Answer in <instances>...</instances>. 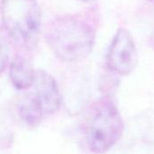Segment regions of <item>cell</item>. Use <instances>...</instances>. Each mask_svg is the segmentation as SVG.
<instances>
[{
  "label": "cell",
  "mask_w": 154,
  "mask_h": 154,
  "mask_svg": "<svg viewBox=\"0 0 154 154\" xmlns=\"http://www.w3.org/2000/svg\"><path fill=\"white\" fill-rule=\"evenodd\" d=\"M95 30L85 19L63 15L51 20L45 27L46 43L55 56L64 62L86 59L95 44Z\"/></svg>",
  "instance_id": "6da1fadb"
},
{
  "label": "cell",
  "mask_w": 154,
  "mask_h": 154,
  "mask_svg": "<svg viewBox=\"0 0 154 154\" xmlns=\"http://www.w3.org/2000/svg\"><path fill=\"white\" fill-rule=\"evenodd\" d=\"M1 24L8 38L23 50H32L38 42L42 13L36 0H1Z\"/></svg>",
  "instance_id": "7a4b0ae2"
},
{
  "label": "cell",
  "mask_w": 154,
  "mask_h": 154,
  "mask_svg": "<svg viewBox=\"0 0 154 154\" xmlns=\"http://www.w3.org/2000/svg\"><path fill=\"white\" fill-rule=\"evenodd\" d=\"M123 133L124 122L117 107L105 101L95 111L87 127L88 147L93 153H106L117 143Z\"/></svg>",
  "instance_id": "3957f363"
},
{
  "label": "cell",
  "mask_w": 154,
  "mask_h": 154,
  "mask_svg": "<svg viewBox=\"0 0 154 154\" xmlns=\"http://www.w3.org/2000/svg\"><path fill=\"white\" fill-rule=\"evenodd\" d=\"M138 51L130 32L119 28L108 48L106 62L107 69L117 75H130L138 64Z\"/></svg>",
  "instance_id": "277c9868"
},
{
  "label": "cell",
  "mask_w": 154,
  "mask_h": 154,
  "mask_svg": "<svg viewBox=\"0 0 154 154\" xmlns=\"http://www.w3.org/2000/svg\"><path fill=\"white\" fill-rule=\"evenodd\" d=\"M29 95L44 116L55 114L62 103V96L55 79L45 70H36Z\"/></svg>",
  "instance_id": "5b68a950"
},
{
  "label": "cell",
  "mask_w": 154,
  "mask_h": 154,
  "mask_svg": "<svg viewBox=\"0 0 154 154\" xmlns=\"http://www.w3.org/2000/svg\"><path fill=\"white\" fill-rule=\"evenodd\" d=\"M35 72L32 64L24 56L16 55L9 63V79L17 89H29L34 81Z\"/></svg>",
  "instance_id": "8992f818"
},
{
  "label": "cell",
  "mask_w": 154,
  "mask_h": 154,
  "mask_svg": "<svg viewBox=\"0 0 154 154\" xmlns=\"http://www.w3.org/2000/svg\"><path fill=\"white\" fill-rule=\"evenodd\" d=\"M18 113L21 118L31 126H37L45 117L28 93L23 94L18 101Z\"/></svg>",
  "instance_id": "52a82bcc"
},
{
  "label": "cell",
  "mask_w": 154,
  "mask_h": 154,
  "mask_svg": "<svg viewBox=\"0 0 154 154\" xmlns=\"http://www.w3.org/2000/svg\"><path fill=\"white\" fill-rule=\"evenodd\" d=\"M10 49L6 41L0 35V75L9 65Z\"/></svg>",
  "instance_id": "ba28073f"
},
{
  "label": "cell",
  "mask_w": 154,
  "mask_h": 154,
  "mask_svg": "<svg viewBox=\"0 0 154 154\" xmlns=\"http://www.w3.org/2000/svg\"><path fill=\"white\" fill-rule=\"evenodd\" d=\"M79 1H81L83 3H94V2H96L97 0H79Z\"/></svg>",
  "instance_id": "9c48e42d"
},
{
  "label": "cell",
  "mask_w": 154,
  "mask_h": 154,
  "mask_svg": "<svg viewBox=\"0 0 154 154\" xmlns=\"http://www.w3.org/2000/svg\"><path fill=\"white\" fill-rule=\"evenodd\" d=\"M148 2H150V3H152V5H154V0H147Z\"/></svg>",
  "instance_id": "30bf717a"
}]
</instances>
